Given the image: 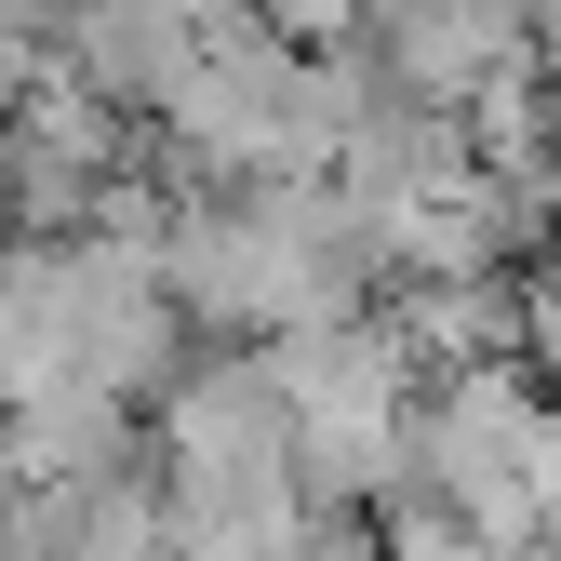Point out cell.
<instances>
[{
  "mask_svg": "<svg viewBox=\"0 0 561 561\" xmlns=\"http://www.w3.org/2000/svg\"><path fill=\"white\" fill-rule=\"evenodd\" d=\"M267 362H280V401H295V495L321 522L414 495V414H428V375H414V347L388 334V308L321 321V334H280Z\"/></svg>",
  "mask_w": 561,
  "mask_h": 561,
  "instance_id": "cell-1",
  "label": "cell"
},
{
  "mask_svg": "<svg viewBox=\"0 0 561 561\" xmlns=\"http://www.w3.org/2000/svg\"><path fill=\"white\" fill-rule=\"evenodd\" d=\"M161 495H295V401L267 347H215L148 401Z\"/></svg>",
  "mask_w": 561,
  "mask_h": 561,
  "instance_id": "cell-2",
  "label": "cell"
},
{
  "mask_svg": "<svg viewBox=\"0 0 561 561\" xmlns=\"http://www.w3.org/2000/svg\"><path fill=\"white\" fill-rule=\"evenodd\" d=\"M375 81L401 94V107H481V94H495V81H522V67H535V14H522V0H388V14H375Z\"/></svg>",
  "mask_w": 561,
  "mask_h": 561,
  "instance_id": "cell-3",
  "label": "cell"
},
{
  "mask_svg": "<svg viewBox=\"0 0 561 561\" xmlns=\"http://www.w3.org/2000/svg\"><path fill=\"white\" fill-rule=\"evenodd\" d=\"M388 334L414 347V375H481V362H522V280L481 267V280H388Z\"/></svg>",
  "mask_w": 561,
  "mask_h": 561,
  "instance_id": "cell-4",
  "label": "cell"
},
{
  "mask_svg": "<svg viewBox=\"0 0 561 561\" xmlns=\"http://www.w3.org/2000/svg\"><path fill=\"white\" fill-rule=\"evenodd\" d=\"M362 548H375V561H508L495 535H481L468 508H442V495H388Z\"/></svg>",
  "mask_w": 561,
  "mask_h": 561,
  "instance_id": "cell-5",
  "label": "cell"
},
{
  "mask_svg": "<svg viewBox=\"0 0 561 561\" xmlns=\"http://www.w3.org/2000/svg\"><path fill=\"white\" fill-rule=\"evenodd\" d=\"M522 375L561 401V241L535 254V280H522Z\"/></svg>",
  "mask_w": 561,
  "mask_h": 561,
  "instance_id": "cell-6",
  "label": "cell"
},
{
  "mask_svg": "<svg viewBox=\"0 0 561 561\" xmlns=\"http://www.w3.org/2000/svg\"><path fill=\"white\" fill-rule=\"evenodd\" d=\"M41 67H54V54H41V27H27V14H0V134H14V107L41 94Z\"/></svg>",
  "mask_w": 561,
  "mask_h": 561,
  "instance_id": "cell-7",
  "label": "cell"
},
{
  "mask_svg": "<svg viewBox=\"0 0 561 561\" xmlns=\"http://www.w3.org/2000/svg\"><path fill=\"white\" fill-rule=\"evenodd\" d=\"M522 14H535V27H561V0H522Z\"/></svg>",
  "mask_w": 561,
  "mask_h": 561,
  "instance_id": "cell-8",
  "label": "cell"
},
{
  "mask_svg": "<svg viewBox=\"0 0 561 561\" xmlns=\"http://www.w3.org/2000/svg\"><path fill=\"white\" fill-rule=\"evenodd\" d=\"M0 241H14V201H0Z\"/></svg>",
  "mask_w": 561,
  "mask_h": 561,
  "instance_id": "cell-9",
  "label": "cell"
}]
</instances>
